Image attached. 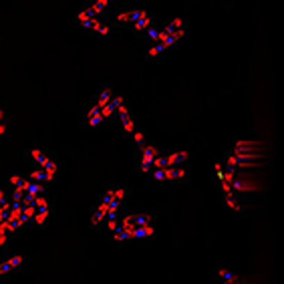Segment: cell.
<instances>
[{
    "label": "cell",
    "mask_w": 284,
    "mask_h": 284,
    "mask_svg": "<svg viewBox=\"0 0 284 284\" xmlns=\"http://www.w3.org/2000/svg\"><path fill=\"white\" fill-rule=\"evenodd\" d=\"M139 149V171L143 173H149L151 171V167H153V159H155V155H159L162 151L155 147V145H151V143H143L141 147H137Z\"/></svg>",
    "instance_id": "1"
},
{
    "label": "cell",
    "mask_w": 284,
    "mask_h": 284,
    "mask_svg": "<svg viewBox=\"0 0 284 284\" xmlns=\"http://www.w3.org/2000/svg\"><path fill=\"white\" fill-rule=\"evenodd\" d=\"M21 264H23V256L21 254H12L6 260H2L0 262V278H4L6 274H10L12 270H16Z\"/></svg>",
    "instance_id": "2"
},
{
    "label": "cell",
    "mask_w": 284,
    "mask_h": 284,
    "mask_svg": "<svg viewBox=\"0 0 284 284\" xmlns=\"http://www.w3.org/2000/svg\"><path fill=\"white\" fill-rule=\"evenodd\" d=\"M189 159L188 151H173L166 155V167H175V166H184Z\"/></svg>",
    "instance_id": "3"
},
{
    "label": "cell",
    "mask_w": 284,
    "mask_h": 284,
    "mask_svg": "<svg viewBox=\"0 0 284 284\" xmlns=\"http://www.w3.org/2000/svg\"><path fill=\"white\" fill-rule=\"evenodd\" d=\"M28 157L34 162V166H37V167H47L48 164L52 162V159H50V157L47 155V151H43V149H37V147L28 151Z\"/></svg>",
    "instance_id": "4"
},
{
    "label": "cell",
    "mask_w": 284,
    "mask_h": 284,
    "mask_svg": "<svg viewBox=\"0 0 284 284\" xmlns=\"http://www.w3.org/2000/svg\"><path fill=\"white\" fill-rule=\"evenodd\" d=\"M28 180H30V182H34V184H43V186H45V184H48V182H52L55 177H52V175H48L45 169L37 167V169H32V171H30Z\"/></svg>",
    "instance_id": "5"
},
{
    "label": "cell",
    "mask_w": 284,
    "mask_h": 284,
    "mask_svg": "<svg viewBox=\"0 0 284 284\" xmlns=\"http://www.w3.org/2000/svg\"><path fill=\"white\" fill-rule=\"evenodd\" d=\"M89 30H93V32H97V34H101V37H109V32H111V28L105 24V21H103V16H95L93 19V24L89 26Z\"/></svg>",
    "instance_id": "6"
},
{
    "label": "cell",
    "mask_w": 284,
    "mask_h": 284,
    "mask_svg": "<svg viewBox=\"0 0 284 284\" xmlns=\"http://www.w3.org/2000/svg\"><path fill=\"white\" fill-rule=\"evenodd\" d=\"M93 19H95V14H93V10L89 8V4H87L85 8H81V10H79V14H77V21H79V24H81V26H85V28H89V26L93 24Z\"/></svg>",
    "instance_id": "7"
},
{
    "label": "cell",
    "mask_w": 284,
    "mask_h": 284,
    "mask_svg": "<svg viewBox=\"0 0 284 284\" xmlns=\"http://www.w3.org/2000/svg\"><path fill=\"white\" fill-rule=\"evenodd\" d=\"M103 121H105V119L101 117V111H99V107H97V105L93 103V105L89 107V111H87V123H89L91 127H97V125H101Z\"/></svg>",
    "instance_id": "8"
},
{
    "label": "cell",
    "mask_w": 284,
    "mask_h": 284,
    "mask_svg": "<svg viewBox=\"0 0 284 284\" xmlns=\"http://www.w3.org/2000/svg\"><path fill=\"white\" fill-rule=\"evenodd\" d=\"M48 214H50V206H43V208H34V218H32V222H34L37 226H43V224L47 222Z\"/></svg>",
    "instance_id": "9"
},
{
    "label": "cell",
    "mask_w": 284,
    "mask_h": 284,
    "mask_svg": "<svg viewBox=\"0 0 284 284\" xmlns=\"http://www.w3.org/2000/svg\"><path fill=\"white\" fill-rule=\"evenodd\" d=\"M109 2H111V0H95V2H91V4H89V8L93 10L95 16H103V12L107 10Z\"/></svg>",
    "instance_id": "10"
},
{
    "label": "cell",
    "mask_w": 284,
    "mask_h": 284,
    "mask_svg": "<svg viewBox=\"0 0 284 284\" xmlns=\"http://www.w3.org/2000/svg\"><path fill=\"white\" fill-rule=\"evenodd\" d=\"M111 99H113V91L111 89H103L101 93L97 95V99H95L93 103L97 107H101V105H107V103H111Z\"/></svg>",
    "instance_id": "11"
},
{
    "label": "cell",
    "mask_w": 284,
    "mask_h": 284,
    "mask_svg": "<svg viewBox=\"0 0 284 284\" xmlns=\"http://www.w3.org/2000/svg\"><path fill=\"white\" fill-rule=\"evenodd\" d=\"M184 26H186V24H184V19H182V16H175V19H171V21H169V23H167L166 26L162 28V30H164V32H167V34H171L173 30H177V28H184Z\"/></svg>",
    "instance_id": "12"
},
{
    "label": "cell",
    "mask_w": 284,
    "mask_h": 284,
    "mask_svg": "<svg viewBox=\"0 0 284 284\" xmlns=\"http://www.w3.org/2000/svg\"><path fill=\"white\" fill-rule=\"evenodd\" d=\"M147 26H151V16H149V12H147L145 16H141V19L133 21V30H135V32H145Z\"/></svg>",
    "instance_id": "13"
},
{
    "label": "cell",
    "mask_w": 284,
    "mask_h": 284,
    "mask_svg": "<svg viewBox=\"0 0 284 284\" xmlns=\"http://www.w3.org/2000/svg\"><path fill=\"white\" fill-rule=\"evenodd\" d=\"M166 48L162 47V43H151V47L147 48V52H145V57L149 59V61H153V59H157L162 52H164Z\"/></svg>",
    "instance_id": "14"
},
{
    "label": "cell",
    "mask_w": 284,
    "mask_h": 284,
    "mask_svg": "<svg viewBox=\"0 0 284 284\" xmlns=\"http://www.w3.org/2000/svg\"><path fill=\"white\" fill-rule=\"evenodd\" d=\"M115 21H117V24H129L131 23V8H127V10H121L117 16H115Z\"/></svg>",
    "instance_id": "15"
},
{
    "label": "cell",
    "mask_w": 284,
    "mask_h": 284,
    "mask_svg": "<svg viewBox=\"0 0 284 284\" xmlns=\"http://www.w3.org/2000/svg\"><path fill=\"white\" fill-rule=\"evenodd\" d=\"M145 39L149 41V43H157V37H159V28H153V26H147L145 28Z\"/></svg>",
    "instance_id": "16"
},
{
    "label": "cell",
    "mask_w": 284,
    "mask_h": 284,
    "mask_svg": "<svg viewBox=\"0 0 284 284\" xmlns=\"http://www.w3.org/2000/svg\"><path fill=\"white\" fill-rule=\"evenodd\" d=\"M131 139H133V143H135L137 147H141L143 143H145V135H143L139 129H135V133L131 135Z\"/></svg>",
    "instance_id": "17"
},
{
    "label": "cell",
    "mask_w": 284,
    "mask_h": 284,
    "mask_svg": "<svg viewBox=\"0 0 284 284\" xmlns=\"http://www.w3.org/2000/svg\"><path fill=\"white\" fill-rule=\"evenodd\" d=\"M8 202H10V198L6 196V191H2V189H0V206H6Z\"/></svg>",
    "instance_id": "18"
},
{
    "label": "cell",
    "mask_w": 284,
    "mask_h": 284,
    "mask_svg": "<svg viewBox=\"0 0 284 284\" xmlns=\"http://www.w3.org/2000/svg\"><path fill=\"white\" fill-rule=\"evenodd\" d=\"M8 242H10V234H2V232H0V248L6 246Z\"/></svg>",
    "instance_id": "19"
},
{
    "label": "cell",
    "mask_w": 284,
    "mask_h": 284,
    "mask_svg": "<svg viewBox=\"0 0 284 284\" xmlns=\"http://www.w3.org/2000/svg\"><path fill=\"white\" fill-rule=\"evenodd\" d=\"M2 119H4V113H2V111H0V123H2Z\"/></svg>",
    "instance_id": "20"
}]
</instances>
